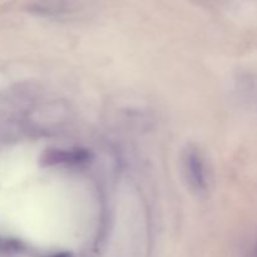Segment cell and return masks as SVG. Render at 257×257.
I'll return each mask as SVG.
<instances>
[{
	"label": "cell",
	"instance_id": "cell-2",
	"mask_svg": "<svg viewBox=\"0 0 257 257\" xmlns=\"http://www.w3.org/2000/svg\"><path fill=\"white\" fill-rule=\"evenodd\" d=\"M253 257H257V242L255 245V248H253Z\"/></svg>",
	"mask_w": 257,
	"mask_h": 257
},
{
	"label": "cell",
	"instance_id": "cell-1",
	"mask_svg": "<svg viewBox=\"0 0 257 257\" xmlns=\"http://www.w3.org/2000/svg\"><path fill=\"white\" fill-rule=\"evenodd\" d=\"M183 168L188 183L193 191L203 193L208 190V172L201 152L197 148L188 147L183 156Z\"/></svg>",
	"mask_w": 257,
	"mask_h": 257
}]
</instances>
